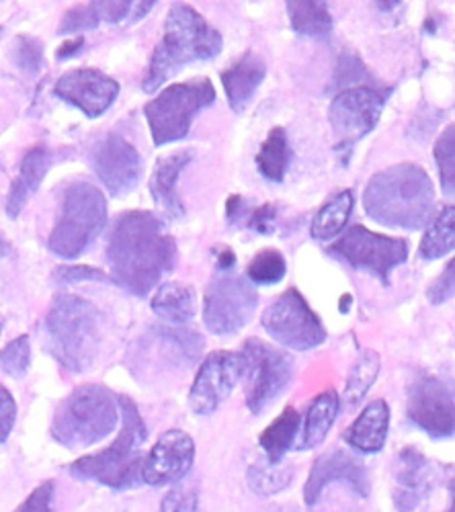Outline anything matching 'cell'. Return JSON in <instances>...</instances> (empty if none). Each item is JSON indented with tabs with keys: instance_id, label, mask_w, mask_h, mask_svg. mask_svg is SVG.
I'll use <instances>...</instances> for the list:
<instances>
[{
	"instance_id": "6da1fadb",
	"label": "cell",
	"mask_w": 455,
	"mask_h": 512,
	"mask_svg": "<svg viewBox=\"0 0 455 512\" xmlns=\"http://www.w3.org/2000/svg\"><path fill=\"white\" fill-rule=\"evenodd\" d=\"M107 263L119 287L144 297L175 269L177 242L154 213L123 211L109 232Z\"/></svg>"
},
{
	"instance_id": "7a4b0ae2",
	"label": "cell",
	"mask_w": 455,
	"mask_h": 512,
	"mask_svg": "<svg viewBox=\"0 0 455 512\" xmlns=\"http://www.w3.org/2000/svg\"><path fill=\"white\" fill-rule=\"evenodd\" d=\"M363 209L386 228L423 230L435 218L433 181L415 162L394 164L369 179L363 191Z\"/></svg>"
},
{
	"instance_id": "3957f363",
	"label": "cell",
	"mask_w": 455,
	"mask_h": 512,
	"mask_svg": "<svg viewBox=\"0 0 455 512\" xmlns=\"http://www.w3.org/2000/svg\"><path fill=\"white\" fill-rule=\"evenodd\" d=\"M224 39L191 5L175 3L164 23V35L154 48L142 80L144 93H156L164 82L193 62L220 56Z\"/></svg>"
},
{
	"instance_id": "277c9868",
	"label": "cell",
	"mask_w": 455,
	"mask_h": 512,
	"mask_svg": "<svg viewBox=\"0 0 455 512\" xmlns=\"http://www.w3.org/2000/svg\"><path fill=\"white\" fill-rule=\"evenodd\" d=\"M121 431L119 437L101 453L85 455L70 465V474L78 480H93L113 490L134 488L142 478V445L148 429L138 406L128 396H119Z\"/></svg>"
},
{
	"instance_id": "5b68a950",
	"label": "cell",
	"mask_w": 455,
	"mask_h": 512,
	"mask_svg": "<svg viewBox=\"0 0 455 512\" xmlns=\"http://www.w3.org/2000/svg\"><path fill=\"white\" fill-rule=\"evenodd\" d=\"M44 328L48 351L64 369H91L101 343V314L89 300L74 293L56 295Z\"/></svg>"
},
{
	"instance_id": "8992f818",
	"label": "cell",
	"mask_w": 455,
	"mask_h": 512,
	"mask_svg": "<svg viewBox=\"0 0 455 512\" xmlns=\"http://www.w3.org/2000/svg\"><path fill=\"white\" fill-rule=\"evenodd\" d=\"M119 420V398L97 383H87L58 404L50 433L66 449H87L107 439L117 429Z\"/></svg>"
},
{
	"instance_id": "52a82bcc",
	"label": "cell",
	"mask_w": 455,
	"mask_h": 512,
	"mask_svg": "<svg viewBox=\"0 0 455 512\" xmlns=\"http://www.w3.org/2000/svg\"><path fill=\"white\" fill-rule=\"evenodd\" d=\"M107 224V199L99 187L76 181L64 187L48 248L60 259H78Z\"/></svg>"
},
{
	"instance_id": "ba28073f",
	"label": "cell",
	"mask_w": 455,
	"mask_h": 512,
	"mask_svg": "<svg viewBox=\"0 0 455 512\" xmlns=\"http://www.w3.org/2000/svg\"><path fill=\"white\" fill-rule=\"evenodd\" d=\"M214 103L216 89L212 80L205 76L177 82L164 89L144 107L154 146L185 140L195 117Z\"/></svg>"
},
{
	"instance_id": "9c48e42d",
	"label": "cell",
	"mask_w": 455,
	"mask_h": 512,
	"mask_svg": "<svg viewBox=\"0 0 455 512\" xmlns=\"http://www.w3.org/2000/svg\"><path fill=\"white\" fill-rule=\"evenodd\" d=\"M388 97L390 89L367 87V84L343 89L335 95L328 109V121L337 138L335 150L345 164L349 162L353 148L376 130Z\"/></svg>"
},
{
	"instance_id": "30bf717a",
	"label": "cell",
	"mask_w": 455,
	"mask_h": 512,
	"mask_svg": "<svg viewBox=\"0 0 455 512\" xmlns=\"http://www.w3.org/2000/svg\"><path fill=\"white\" fill-rule=\"evenodd\" d=\"M246 388V406L255 416L267 410L285 392L294 377V359L259 338H248L238 351Z\"/></svg>"
},
{
	"instance_id": "8fae6325",
	"label": "cell",
	"mask_w": 455,
	"mask_h": 512,
	"mask_svg": "<svg viewBox=\"0 0 455 512\" xmlns=\"http://www.w3.org/2000/svg\"><path fill=\"white\" fill-rule=\"evenodd\" d=\"M259 293L244 275L218 271L203 295V324L216 336H234L251 324Z\"/></svg>"
},
{
	"instance_id": "7c38bea8",
	"label": "cell",
	"mask_w": 455,
	"mask_h": 512,
	"mask_svg": "<svg viewBox=\"0 0 455 512\" xmlns=\"http://www.w3.org/2000/svg\"><path fill=\"white\" fill-rule=\"evenodd\" d=\"M326 252L355 271L371 273L388 287L392 271L408 259V242L404 238L376 234L357 224L343 232Z\"/></svg>"
},
{
	"instance_id": "4fadbf2b",
	"label": "cell",
	"mask_w": 455,
	"mask_h": 512,
	"mask_svg": "<svg viewBox=\"0 0 455 512\" xmlns=\"http://www.w3.org/2000/svg\"><path fill=\"white\" fill-rule=\"evenodd\" d=\"M261 324L265 332L285 349L312 351L326 340V328L318 314L310 308L306 297L289 287L263 312Z\"/></svg>"
},
{
	"instance_id": "5bb4252c",
	"label": "cell",
	"mask_w": 455,
	"mask_h": 512,
	"mask_svg": "<svg viewBox=\"0 0 455 512\" xmlns=\"http://www.w3.org/2000/svg\"><path fill=\"white\" fill-rule=\"evenodd\" d=\"M408 420L433 439L453 437V392L445 381L429 371H417L408 386Z\"/></svg>"
},
{
	"instance_id": "9a60e30c",
	"label": "cell",
	"mask_w": 455,
	"mask_h": 512,
	"mask_svg": "<svg viewBox=\"0 0 455 512\" xmlns=\"http://www.w3.org/2000/svg\"><path fill=\"white\" fill-rule=\"evenodd\" d=\"M242 377L238 353L214 351L203 359L189 392V406L197 416L214 414L234 392Z\"/></svg>"
},
{
	"instance_id": "2e32d148",
	"label": "cell",
	"mask_w": 455,
	"mask_h": 512,
	"mask_svg": "<svg viewBox=\"0 0 455 512\" xmlns=\"http://www.w3.org/2000/svg\"><path fill=\"white\" fill-rule=\"evenodd\" d=\"M91 162L113 197L130 193L142 179V158L138 150L117 134H109L95 144Z\"/></svg>"
},
{
	"instance_id": "e0dca14e",
	"label": "cell",
	"mask_w": 455,
	"mask_h": 512,
	"mask_svg": "<svg viewBox=\"0 0 455 512\" xmlns=\"http://www.w3.org/2000/svg\"><path fill=\"white\" fill-rule=\"evenodd\" d=\"M54 93L87 117L97 119L115 103L119 82L97 68H76L58 78Z\"/></svg>"
},
{
	"instance_id": "ac0fdd59",
	"label": "cell",
	"mask_w": 455,
	"mask_h": 512,
	"mask_svg": "<svg viewBox=\"0 0 455 512\" xmlns=\"http://www.w3.org/2000/svg\"><path fill=\"white\" fill-rule=\"evenodd\" d=\"M193 461V439L185 431L171 429L154 443V447L142 461L140 478L150 486L177 484L191 472Z\"/></svg>"
},
{
	"instance_id": "d6986e66",
	"label": "cell",
	"mask_w": 455,
	"mask_h": 512,
	"mask_svg": "<svg viewBox=\"0 0 455 512\" xmlns=\"http://www.w3.org/2000/svg\"><path fill=\"white\" fill-rule=\"evenodd\" d=\"M339 482L349 486L361 498L369 496V478H367V472L361 465V461L355 459L353 455L337 449V451L320 455L314 461L312 472L304 486L306 504L312 508L320 500V496L324 494V490L328 486L339 484Z\"/></svg>"
},
{
	"instance_id": "ffe728a7",
	"label": "cell",
	"mask_w": 455,
	"mask_h": 512,
	"mask_svg": "<svg viewBox=\"0 0 455 512\" xmlns=\"http://www.w3.org/2000/svg\"><path fill=\"white\" fill-rule=\"evenodd\" d=\"M435 486L431 461L417 449L404 447L398 455L394 506L398 512H427Z\"/></svg>"
},
{
	"instance_id": "44dd1931",
	"label": "cell",
	"mask_w": 455,
	"mask_h": 512,
	"mask_svg": "<svg viewBox=\"0 0 455 512\" xmlns=\"http://www.w3.org/2000/svg\"><path fill=\"white\" fill-rule=\"evenodd\" d=\"M193 150L173 152L156 160L150 175V195L162 213L164 220H181L185 218V205L177 193V181L185 166L191 162Z\"/></svg>"
},
{
	"instance_id": "7402d4cb",
	"label": "cell",
	"mask_w": 455,
	"mask_h": 512,
	"mask_svg": "<svg viewBox=\"0 0 455 512\" xmlns=\"http://www.w3.org/2000/svg\"><path fill=\"white\" fill-rule=\"evenodd\" d=\"M265 76H267V66L253 52L242 54L230 68L222 72L220 76L222 87H224L228 105L234 113H242L248 107V103L253 101Z\"/></svg>"
},
{
	"instance_id": "603a6c76",
	"label": "cell",
	"mask_w": 455,
	"mask_h": 512,
	"mask_svg": "<svg viewBox=\"0 0 455 512\" xmlns=\"http://www.w3.org/2000/svg\"><path fill=\"white\" fill-rule=\"evenodd\" d=\"M390 429V408L386 400L369 402L345 433V441L359 453H380Z\"/></svg>"
},
{
	"instance_id": "cb8c5ba5",
	"label": "cell",
	"mask_w": 455,
	"mask_h": 512,
	"mask_svg": "<svg viewBox=\"0 0 455 512\" xmlns=\"http://www.w3.org/2000/svg\"><path fill=\"white\" fill-rule=\"evenodd\" d=\"M50 164H52V152L46 146H35L23 156L19 177L13 181L7 197L9 218H17L23 211L29 197L39 189L41 181H44V177L48 175Z\"/></svg>"
},
{
	"instance_id": "d4e9b609",
	"label": "cell",
	"mask_w": 455,
	"mask_h": 512,
	"mask_svg": "<svg viewBox=\"0 0 455 512\" xmlns=\"http://www.w3.org/2000/svg\"><path fill=\"white\" fill-rule=\"evenodd\" d=\"M152 312L171 326H185L195 318V293L189 285L179 281L160 283L152 295Z\"/></svg>"
},
{
	"instance_id": "484cf974",
	"label": "cell",
	"mask_w": 455,
	"mask_h": 512,
	"mask_svg": "<svg viewBox=\"0 0 455 512\" xmlns=\"http://www.w3.org/2000/svg\"><path fill=\"white\" fill-rule=\"evenodd\" d=\"M285 7L289 23L300 37L324 41L333 33L335 21L328 5L322 0H289Z\"/></svg>"
},
{
	"instance_id": "4316f807",
	"label": "cell",
	"mask_w": 455,
	"mask_h": 512,
	"mask_svg": "<svg viewBox=\"0 0 455 512\" xmlns=\"http://www.w3.org/2000/svg\"><path fill=\"white\" fill-rule=\"evenodd\" d=\"M339 408H341V400L335 390H326L312 400L306 414V422H304V433L300 443L302 451L316 449L326 441L330 429H333L335 420L339 416Z\"/></svg>"
},
{
	"instance_id": "83f0119b",
	"label": "cell",
	"mask_w": 455,
	"mask_h": 512,
	"mask_svg": "<svg viewBox=\"0 0 455 512\" xmlns=\"http://www.w3.org/2000/svg\"><path fill=\"white\" fill-rule=\"evenodd\" d=\"M300 424H302L300 412L294 406H287L261 433L259 443H261L269 463L279 465L283 461L285 453L296 445Z\"/></svg>"
},
{
	"instance_id": "f1b7e54d",
	"label": "cell",
	"mask_w": 455,
	"mask_h": 512,
	"mask_svg": "<svg viewBox=\"0 0 455 512\" xmlns=\"http://www.w3.org/2000/svg\"><path fill=\"white\" fill-rule=\"evenodd\" d=\"M353 191H341L335 197H330L314 216L312 220V238L326 242V240H335L339 234L345 232L347 222L351 218L353 211Z\"/></svg>"
},
{
	"instance_id": "f546056e",
	"label": "cell",
	"mask_w": 455,
	"mask_h": 512,
	"mask_svg": "<svg viewBox=\"0 0 455 512\" xmlns=\"http://www.w3.org/2000/svg\"><path fill=\"white\" fill-rule=\"evenodd\" d=\"M289 162H292V148H289L287 132L283 127H273L257 154V170L267 181L283 183Z\"/></svg>"
},
{
	"instance_id": "4dcf8cb0",
	"label": "cell",
	"mask_w": 455,
	"mask_h": 512,
	"mask_svg": "<svg viewBox=\"0 0 455 512\" xmlns=\"http://www.w3.org/2000/svg\"><path fill=\"white\" fill-rule=\"evenodd\" d=\"M380 369H382V359L376 351H371V349L361 351V355L357 357L355 365L351 367V373L345 383V394H343L345 408L351 410L363 402V398L367 396L371 386L376 383Z\"/></svg>"
},
{
	"instance_id": "1f68e13d",
	"label": "cell",
	"mask_w": 455,
	"mask_h": 512,
	"mask_svg": "<svg viewBox=\"0 0 455 512\" xmlns=\"http://www.w3.org/2000/svg\"><path fill=\"white\" fill-rule=\"evenodd\" d=\"M455 207L447 205L441 209V213L437 218H433V222L429 224L421 246H419V256L425 261H437L443 259L445 254L453 252L455 246Z\"/></svg>"
},
{
	"instance_id": "d6a6232c",
	"label": "cell",
	"mask_w": 455,
	"mask_h": 512,
	"mask_svg": "<svg viewBox=\"0 0 455 512\" xmlns=\"http://www.w3.org/2000/svg\"><path fill=\"white\" fill-rule=\"evenodd\" d=\"M294 472L289 467H279L273 463H253L246 472V482L251 486V490L259 496H273L285 490L289 484H292Z\"/></svg>"
},
{
	"instance_id": "836d02e7",
	"label": "cell",
	"mask_w": 455,
	"mask_h": 512,
	"mask_svg": "<svg viewBox=\"0 0 455 512\" xmlns=\"http://www.w3.org/2000/svg\"><path fill=\"white\" fill-rule=\"evenodd\" d=\"M287 273V261L285 256L275 248L259 250L253 261L246 267V279L253 285H275L283 281Z\"/></svg>"
},
{
	"instance_id": "e575fe53",
	"label": "cell",
	"mask_w": 455,
	"mask_h": 512,
	"mask_svg": "<svg viewBox=\"0 0 455 512\" xmlns=\"http://www.w3.org/2000/svg\"><path fill=\"white\" fill-rule=\"evenodd\" d=\"M435 162L439 168L441 189L447 197H453L455 193V127L449 123L445 132L435 142Z\"/></svg>"
},
{
	"instance_id": "d590c367",
	"label": "cell",
	"mask_w": 455,
	"mask_h": 512,
	"mask_svg": "<svg viewBox=\"0 0 455 512\" xmlns=\"http://www.w3.org/2000/svg\"><path fill=\"white\" fill-rule=\"evenodd\" d=\"M31 365V343L29 336L21 334L19 338L11 340V343L0 351V371L7 373L13 379L25 377Z\"/></svg>"
},
{
	"instance_id": "8d00e7d4",
	"label": "cell",
	"mask_w": 455,
	"mask_h": 512,
	"mask_svg": "<svg viewBox=\"0 0 455 512\" xmlns=\"http://www.w3.org/2000/svg\"><path fill=\"white\" fill-rule=\"evenodd\" d=\"M13 60L17 68L25 74H35L41 70V64H44V46H41L37 37L21 35L13 46Z\"/></svg>"
},
{
	"instance_id": "74e56055",
	"label": "cell",
	"mask_w": 455,
	"mask_h": 512,
	"mask_svg": "<svg viewBox=\"0 0 455 512\" xmlns=\"http://www.w3.org/2000/svg\"><path fill=\"white\" fill-rule=\"evenodd\" d=\"M99 23L101 21H99L95 3L76 5L74 9L64 13V17L60 21V27H58V33L60 35H70V33H78V31H91Z\"/></svg>"
},
{
	"instance_id": "f35d334b",
	"label": "cell",
	"mask_w": 455,
	"mask_h": 512,
	"mask_svg": "<svg viewBox=\"0 0 455 512\" xmlns=\"http://www.w3.org/2000/svg\"><path fill=\"white\" fill-rule=\"evenodd\" d=\"M275 220H277V205H273V203H263L259 207L248 205L238 226H244L257 234L269 236L275 232Z\"/></svg>"
},
{
	"instance_id": "ab89813d",
	"label": "cell",
	"mask_w": 455,
	"mask_h": 512,
	"mask_svg": "<svg viewBox=\"0 0 455 512\" xmlns=\"http://www.w3.org/2000/svg\"><path fill=\"white\" fill-rule=\"evenodd\" d=\"M160 512H199V494L195 486H175L162 498Z\"/></svg>"
},
{
	"instance_id": "60d3db41",
	"label": "cell",
	"mask_w": 455,
	"mask_h": 512,
	"mask_svg": "<svg viewBox=\"0 0 455 512\" xmlns=\"http://www.w3.org/2000/svg\"><path fill=\"white\" fill-rule=\"evenodd\" d=\"M52 500H54V482H44L39 484L13 512H54Z\"/></svg>"
},
{
	"instance_id": "b9f144b4",
	"label": "cell",
	"mask_w": 455,
	"mask_h": 512,
	"mask_svg": "<svg viewBox=\"0 0 455 512\" xmlns=\"http://www.w3.org/2000/svg\"><path fill=\"white\" fill-rule=\"evenodd\" d=\"M17 420V402L13 398V394L0 383V445H3Z\"/></svg>"
},
{
	"instance_id": "7bdbcfd3",
	"label": "cell",
	"mask_w": 455,
	"mask_h": 512,
	"mask_svg": "<svg viewBox=\"0 0 455 512\" xmlns=\"http://www.w3.org/2000/svg\"><path fill=\"white\" fill-rule=\"evenodd\" d=\"M453 275H455V269H453V261L447 263V269L433 281V285L427 289V297L429 302L433 306H441V304H447L451 300L453 295Z\"/></svg>"
},
{
	"instance_id": "ee69618b",
	"label": "cell",
	"mask_w": 455,
	"mask_h": 512,
	"mask_svg": "<svg viewBox=\"0 0 455 512\" xmlns=\"http://www.w3.org/2000/svg\"><path fill=\"white\" fill-rule=\"evenodd\" d=\"M99 21L117 25V23H130L132 21V11L134 3H128V0H119V3H95Z\"/></svg>"
},
{
	"instance_id": "f6af8a7d",
	"label": "cell",
	"mask_w": 455,
	"mask_h": 512,
	"mask_svg": "<svg viewBox=\"0 0 455 512\" xmlns=\"http://www.w3.org/2000/svg\"><path fill=\"white\" fill-rule=\"evenodd\" d=\"M54 279L60 285H72L82 281H107V275L95 267H58Z\"/></svg>"
},
{
	"instance_id": "bcb514c9",
	"label": "cell",
	"mask_w": 455,
	"mask_h": 512,
	"mask_svg": "<svg viewBox=\"0 0 455 512\" xmlns=\"http://www.w3.org/2000/svg\"><path fill=\"white\" fill-rule=\"evenodd\" d=\"M82 48H85V37H74V39H66L64 44L58 48V52H56V58H58L60 62H64V60H70V58L78 56Z\"/></svg>"
},
{
	"instance_id": "7dc6e473",
	"label": "cell",
	"mask_w": 455,
	"mask_h": 512,
	"mask_svg": "<svg viewBox=\"0 0 455 512\" xmlns=\"http://www.w3.org/2000/svg\"><path fill=\"white\" fill-rule=\"evenodd\" d=\"M218 271H234V267H236V254H234V250H230V248H222V250H218Z\"/></svg>"
},
{
	"instance_id": "c3c4849f",
	"label": "cell",
	"mask_w": 455,
	"mask_h": 512,
	"mask_svg": "<svg viewBox=\"0 0 455 512\" xmlns=\"http://www.w3.org/2000/svg\"><path fill=\"white\" fill-rule=\"evenodd\" d=\"M11 254H13V246L3 234H0V256H11Z\"/></svg>"
},
{
	"instance_id": "681fc988",
	"label": "cell",
	"mask_w": 455,
	"mask_h": 512,
	"mask_svg": "<svg viewBox=\"0 0 455 512\" xmlns=\"http://www.w3.org/2000/svg\"><path fill=\"white\" fill-rule=\"evenodd\" d=\"M0 332H3V318H0Z\"/></svg>"
},
{
	"instance_id": "f907efd6",
	"label": "cell",
	"mask_w": 455,
	"mask_h": 512,
	"mask_svg": "<svg viewBox=\"0 0 455 512\" xmlns=\"http://www.w3.org/2000/svg\"><path fill=\"white\" fill-rule=\"evenodd\" d=\"M447 512H453V502H451V506H449V510Z\"/></svg>"
},
{
	"instance_id": "816d5d0a",
	"label": "cell",
	"mask_w": 455,
	"mask_h": 512,
	"mask_svg": "<svg viewBox=\"0 0 455 512\" xmlns=\"http://www.w3.org/2000/svg\"><path fill=\"white\" fill-rule=\"evenodd\" d=\"M0 31H3V29H0Z\"/></svg>"
}]
</instances>
